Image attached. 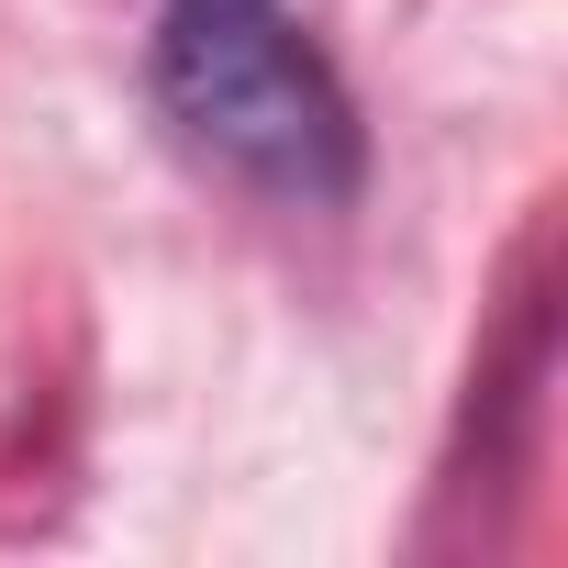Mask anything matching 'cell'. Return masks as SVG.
Masks as SVG:
<instances>
[{"mask_svg": "<svg viewBox=\"0 0 568 568\" xmlns=\"http://www.w3.org/2000/svg\"><path fill=\"white\" fill-rule=\"evenodd\" d=\"M156 123L278 212H346L368 190V123L291 0H156L145 23Z\"/></svg>", "mask_w": 568, "mask_h": 568, "instance_id": "obj_1", "label": "cell"}]
</instances>
